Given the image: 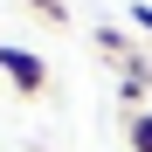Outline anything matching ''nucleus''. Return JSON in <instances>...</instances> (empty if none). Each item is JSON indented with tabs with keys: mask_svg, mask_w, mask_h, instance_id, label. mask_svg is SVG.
<instances>
[{
	"mask_svg": "<svg viewBox=\"0 0 152 152\" xmlns=\"http://www.w3.org/2000/svg\"><path fill=\"white\" fill-rule=\"evenodd\" d=\"M124 145H132V152H152V111H124Z\"/></svg>",
	"mask_w": 152,
	"mask_h": 152,
	"instance_id": "7ed1b4c3",
	"label": "nucleus"
},
{
	"mask_svg": "<svg viewBox=\"0 0 152 152\" xmlns=\"http://www.w3.org/2000/svg\"><path fill=\"white\" fill-rule=\"evenodd\" d=\"M0 76H7L21 97H42L48 90V62L35 56V48H14V42H0Z\"/></svg>",
	"mask_w": 152,
	"mask_h": 152,
	"instance_id": "f257e3e1",
	"label": "nucleus"
},
{
	"mask_svg": "<svg viewBox=\"0 0 152 152\" xmlns=\"http://www.w3.org/2000/svg\"><path fill=\"white\" fill-rule=\"evenodd\" d=\"M97 48L124 69V62H138V48H132V35H118V28H97Z\"/></svg>",
	"mask_w": 152,
	"mask_h": 152,
	"instance_id": "f03ea898",
	"label": "nucleus"
},
{
	"mask_svg": "<svg viewBox=\"0 0 152 152\" xmlns=\"http://www.w3.org/2000/svg\"><path fill=\"white\" fill-rule=\"evenodd\" d=\"M28 7H35L42 21H56V28H62V21H69V7H62V0H28Z\"/></svg>",
	"mask_w": 152,
	"mask_h": 152,
	"instance_id": "39448f33",
	"label": "nucleus"
},
{
	"mask_svg": "<svg viewBox=\"0 0 152 152\" xmlns=\"http://www.w3.org/2000/svg\"><path fill=\"white\" fill-rule=\"evenodd\" d=\"M124 21H132L138 35H152V0H132V7H124Z\"/></svg>",
	"mask_w": 152,
	"mask_h": 152,
	"instance_id": "20e7f679",
	"label": "nucleus"
}]
</instances>
